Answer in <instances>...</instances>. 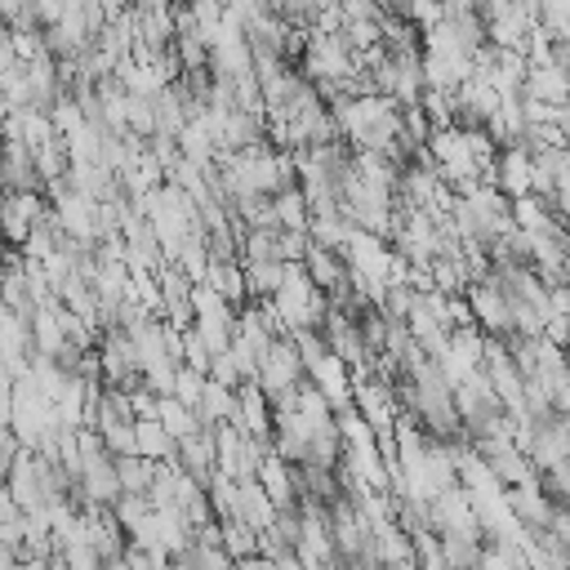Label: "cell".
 Instances as JSON below:
<instances>
[{
  "instance_id": "6da1fadb",
  "label": "cell",
  "mask_w": 570,
  "mask_h": 570,
  "mask_svg": "<svg viewBox=\"0 0 570 570\" xmlns=\"http://www.w3.org/2000/svg\"><path fill=\"white\" fill-rule=\"evenodd\" d=\"M267 307H272V316H276V325L285 334L289 330H307V325H321V316H325V289L312 285L303 263H285V276L267 294Z\"/></svg>"
},
{
  "instance_id": "7a4b0ae2",
  "label": "cell",
  "mask_w": 570,
  "mask_h": 570,
  "mask_svg": "<svg viewBox=\"0 0 570 570\" xmlns=\"http://www.w3.org/2000/svg\"><path fill=\"white\" fill-rule=\"evenodd\" d=\"M298 379H303V361H298L294 338H289V334H272L267 347H263L258 361H254V383L263 387V396H267L272 405H281V401L294 396V383H298Z\"/></svg>"
},
{
  "instance_id": "3957f363",
  "label": "cell",
  "mask_w": 570,
  "mask_h": 570,
  "mask_svg": "<svg viewBox=\"0 0 570 570\" xmlns=\"http://www.w3.org/2000/svg\"><path fill=\"white\" fill-rule=\"evenodd\" d=\"M463 298H468L472 325H476L481 334H499V338H508V334H512V312H508V298H503V289L494 285V276H490V272H485L481 281H468Z\"/></svg>"
},
{
  "instance_id": "277c9868",
  "label": "cell",
  "mask_w": 570,
  "mask_h": 570,
  "mask_svg": "<svg viewBox=\"0 0 570 570\" xmlns=\"http://www.w3.org/2000/svg\"><path fill=\"white\" fill-rule=\"evenodd\" d=\"M352 405H356V414H361L374 432L392 428V419L401 414L392 383H387V379H379V374H356V379H352Z\"/></svg>"
},
{
  "instance_id": "5b68a950",
  "label": "cell",
  "mask_w": 570,
  "mask_h": 570,
  "mask_svg": "<svg viewBox=\"0 0 570 570\" xmlns=\"http://www.w3.org/2000/svg\"><path fill=\"white\" fill-rule=\"evenodd\" d=\"M45 209H49L45 191H4V200H0V236H4V245L18 249L27 240V232L45 218Z\"/></svg>"
},
{
  "instance_id": "8992f818",
  "label": "cell",
  "mask_w": 570,
  "mask_h": 570,
  "mask_svg": "<svg viewBox=\"0 0 570 570\" xmlns=\"http://www.w3.org/2000/svg\"><path fill=\"white\" fill-rule=\"evenodd\" d=\"M530 178H534V151L521 142H503V151H494V160H490L485 183H494L503 196H521V191H530Z\"/></svg>"
},
{
  "instance_id": "52a82bcc",
  "label": "cell",
  "mask_w": 570,
  "mask_h": 570,
  "mask_svg": "<svg viewBox=\"0 0 570 570\" xmlns=\"http://www.w3.org/2000/svg\"><path fill=\"white\" fill-rule=\"evenodd\" d=\"M227 423H232L236 432H249V436H267V432H272V401L263 396V387H258L254 379L236 383V405H232Z\"/></svg>"
},
{
  "instance_id": "ba28073f",
  "label": "cell",
  "mask_w": 570,
  "mask_h": 570,
  "mask_svg": "<svg viewBox=\"0 0 570 570\" xmlns=\"http://www.w3.org/2000/svg\"><path fill=\"white\" fill-rule=\"evenodd\" d=\"M303 374L321 387V396H325L334 410L352 401V370H347V361H338L330 347H325L316 361H307V365H303Z\"/></svg>"
},
{
  "instance_id": "9c48e42d",
  "label": "cell",
  "mask_w": 570,
  "mask_h": 570,
  "mask_svg": "<svg viewBox=\"0 0 570 570\" xmlns=\"http://www.w3.org/2000/svg\"><path fill=\"white\" fill-rule=\"evenodd\" d=\"M503 499H508L512 517H517L521 525H530V530H539V525L548 521V512H552V499L543 494V485H539L534 472L521 476V481H512V485H503Z\"/></svg>"
},
{
  "instance_id": "30bf717a",
  "label": "cell",
  "mask_w": 570,
  "mask_h": 570,
  "mask_svg": "<svg viewBox=\"0 0 570 570\" xmlns=\"http://www.w3.org/2000/svg\"><path fill=\"white\" fill-rule=\"evenodd\" d=\"M0 183H4V191H45L31 147H22L18 138H0Z\"/></svg>"
},
{
  "instance_id": "8fae6325",
  "label": "cell",
  "mask_w": 570,
  "mask_h": 570,
  "mask_svg": "<svg viewBox=\"0 0 570 570\" xmlns=\"http://www.w3.org/2000/svg\"><path fill=\"white\" fill-rule=\"evenodd\" d=\"M254 481L267 490V499H272L276 508H294L298 490H294V463H289V459H281L276 450H267V454L258 459V468H254Z\"/></svg>"
},
{
  "instance_id": "7c38bea8",
  "label": "cell",
  "mask_w": 570,
  "mask_h": 570,
  "mask_svg": "<svg viewBox=\"0 0 570 570\" xmlns=\"http://www.w3.org/2000/svg\"><path fill=\"white\" fill-rule=\"evenodd\" d=\"M232 517L245 521V525H254V530H263L276 517V503L267 499V490L254 476H240L236 490H232Z\"/></svg>"
},
{
  "instance_id": "4fadbf2b",
  "label": "cell",
  "mask_w": 570,
  "mask_h": 570,
  "mask_svg": "<svg viewBox=\"0 0 570 570\" xmlns=\"http://www.w3.org/2000/svg\"><path fill=\"white\" fill-rule=\"evenodd\" d=\"M566 67L557 62H525L521 71V98H539V102H566Z\"/></svg>"
},
{
  "instance_id": "5bb4252c",
  "label": "cell",
  "mask_w": 570,
  "mask_h": 570,
  "mask_svg": "<svg viewBox=\"0 0 570 570\" xmlns=\"http://www.w3.org/2000/svg\"><path fill=\"white\" fill-rule=\"evenodd\" d=\"M232 405H236V387H227V383H218V379H209L205 374V383H200V396H196V419H200V428H214V423H223L227 414H232Z\"/></svg>"
},
{
  "instance_id": "9a60e30c",
  "label": "cell",
  "mask_w": 570,
  "mask_h": 570,
  "mask_svg": "<svg viewBox=\"0 0 570 570\" xmlns=\"http://www.w3.org/2000/svg\"><path fill=\"white\" fill-rule=\"evenodd\" d=\"M174 436L160 428V419L156 414H147V419H134V454H142V459H151V463H160V459H174Z\"/></svg>"
},
{
  "instance_id": "2e32d148",
  "label": "cell",
  "mask_w": 570,
  "mask_h": 570,
  "mask_svg": "<svg viewBox=\"0 0 570 570\" xmlns=\"http://www.w3.org/2000/svg\"><path fill=\"white\" fill-rule=\"evenodd\" d=\"M200 281H209V285H214L232 307H240V303H245V272H240V258H209Z\"/></svg>"
},
{
  "instance_id": "e0dca14e",
  "label": "cell",
  "mask_w": 570,
  "mask_h": 570,
  "mask_svg": "<svg viewBox=\"0 0 570 570\" xmlns=\"http://www.w3.org/2000/svg\"><path fill=\"white\" fill-rule=\"evenodd\" d=\"M272 214H276V227H303L307 232V196L298 183H285L281 191H272Z\"/></svg>"
},
{
  "instance_id": "ac0fdd59",
  "label": "cell",
  "mask_w": 570,
  "mask_h": 570,
  "mask_svg": "<svg viewBox=\"0 0 570 570\" xmlns=\"http://www.w3.org/2000/svg\"><path fill=\"white\" fill-rule=\"evenodd\" d=\"M240 272H245V303H249V298H267L281 285L285 263L281 258H254V263H240Z\"/></svg>"
},
{
  "instance_id": "d6986e66",
  "label": "cell",
  "mask_w": 570,
  "mask_h": 570,
  "mask_svg": "<svg viewBox=\"0 0 570 570\" xmlns=\"http://www.w3.org/2000/svg\"><path fill=\"white\" fill-rule=\"evenodd\" d=\"M156 419H160V428H165V432H169L174 441L200 428V419H196V410H191L187 401H178L174 392H165V396H156Z\"/></svg>"
},
{
  "instance_id": "ffe728a7",
  "label": "cell",
  "mask_w": 570,
  "mask_h": 570,
  "mask_svg": "<svg viewBox=\"0 0 570 570\" xmlns=\"http://www.w3.org/2000/svg\"><path fill=\"white\" fill-rule=\"evenodd\" d=\"M111 463H116V481H120V490H134V494H147V485H151V459H142V454H111Z\"/></svg>"
},
{
  "instance_id": "44dd1931",
  "label": "cell",
  "mask_w": 570,
  "mask_h": 570,
  "mask_svg": "<svg viewBox=\"0 0 570 570\" xmlns=\"http://www.w3.org/2000/svg\"><path fill=\"white\" fill-rule=\"evenodd\" d=\"M31 160H36V174H40V183H49V178H62L67 174V147H62V138L53 134L49 142H40L36 151H31Z\"/></svg>"
},
{
  "instance_id": "7402d4cb",
  "label": "cell",
  "mask_w": 570,
  "mask_h": 570,
  "mask_svg": "<svg viewBox=\"0 0 570 570\" xmlns=\"http://www.w3.org/2000/svg\"><path fill=\"white\" fill-rule=\"evenodd\" d=\"M534 13H539V27L552 31L557 40H566L570 31V0H534Z\"/></svg>"
},
{
  "instance_id": "603a6c76",
  "label": "cell",
  "mask_w": 570,
  "mask_h": 570,
  "mask_svg": "<svg viewBox=\"0 0 570 570\" xmlns=\"http://www.w3.org/2000/svg\"><path fill=\"white\" fill-rule=\"evenodd\" d=\"M436 539H441V557H445V566H476L481 539H463V534H436Z\"/></svg>"
},
{
  "instance_id": "cb8c5ba5",
  "label": "cell",
  "mask_w": 570,
  "mask_h": 570,
  "mask_svg": "<svg viewBox=\"0 0 570 570\" xmlns=\"http://www.w3.org/2000/svg\"><path fill=\"white\" fill-rule=\"evenodd\" d=\"M200 383H205V374H200V370H191V365H178V370H174V396H178V401L196 405Z\"/></svg>"
},
{
  "instance_id": "d4e9b609",
  "label": "cell",
  "mask_w": 570,
  "mask_h": 570,
  "mask_svg": "<svg viewBox=\"0 0 570 570\" xmlns=\"http://www.w3.org/2000/svg\"><path fill=\"white\" fill-rule=\"evenodd\" d=\"M183 365H191V370H200V374L209 370V347L200 343V334H196L191 325L183 330Z\"/></svg>"
},
{
  "instance_id": "484cf974",
  "label": "cell",
  "mask_w": 570,
  "mask_h": 570,
  "mask_svg": "<svg viewBox=\"0 0 570 570\" xmlns=\"http://www.w3.org/2000/svg\"><path fill=\"white\" fill-rule=\"evenodd\" d=\"M18 450H22V441H18V436H13V428L4 423V428H0V481H4V472H9V463H13V454H18Z\"/></svg>"
},
{
  "instance_id": "4316f807",
  "label": "cell",
  "mask_w": 570,
  "mask_h": 570,
  "mask_svg": "<svg viewBox=\"0 0 570 570\" xmlns=\"http://www.w3.org/2000/svg\"><path fill=\"white\" fill-rule=\"evenodd\" d=\"M13 62H18V53H13V40H9V27L0 22V71H4V67H13Z\"/></svg>"
},
{
  "instance_id": "83f0119b",
  "label": "cell",
  "mask_w": 570,
  "mask_h": 570,
  "mask_svg": "<svg viewBox=\"0 0 570 570\" xmlns=\"http://www.w3.org/2000/svg\"><path fill=\"white\" fill-rule=\"evenodd\" d=\"M4 116H9V102H4V94H0V120H4Z\"/></svg>"
},
{
  "instance_id": "f1b7e54d",
  "label": "cell",
  "mask_w": 570,
  "mask_h": 570,
  "mask_svg": "<svg viewBox=\"0 0 570 570\" xmlns=\"http://www.w3.org/2000/svg\"><path fill=\"white\" fill-rule=\"evenodd\" d=\"M4 249H9V245H4V236H0V258H4Z\"/></svg>"
},
{
  "instance_id": "f546056e",
  "label": "cell",
  "mask_w": 570,
  "mask_h": 570,
  "mask_svg": "<svg viewBox=\"0 0 570 570\" xmlns=\"http://www.w3.org/2000/svg\"><path fill=\"white\" fill-rule=\"evenodd\" d=\"M0 200H4V183H0Z\"/></svg>"
}]
</instances>
